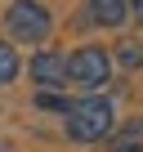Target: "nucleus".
I'll return each mask as SVG.
<instances>
[{
    "mask_svg": "<svg viewBox=\"0 0 143 152\" xmlns=\"http://www.w3.org/2000/svg\"><path fill=\"white\" fill-rule=\"evenodd\" d=\"M112 125H116V112L103 94H85L81 103L67 107V134L76 143H98L112 134Z\"/></svg>",
    "mask_w": 143,
    "mask_h": 152,
    "instance_id": "f257e3e1",
    "label": "nucleus"
},
{
    "mask_svg": "<svg viewBox=\"0 0 143 152\" xmlns=\"http://www.w3.org/2000/svg\"><path fill=\"white\" fill-rule=\"evenodd\" d=\"M49 9L40 5V0H14V5L5 9V36L18 40V45H36L49 36Z\"/></svg>",
    "mask_w": 143,
    "mask_h": 152,
    "instance_id": "f03ea898",
    "label": "nucleus"
},
{
    "mask_svg": "<svg viewBox=\"0 0 143 152\" xmlns=\"http://www.w3.org/2000/svg\"><path fill=\"white\" fill-rule=\"evenodd\" d=\"M107 72H112V58L103 45H81V49L67 54V81L81 85V90H103Z\"/></svg>",
    "mask_w": 143,
    "mask_h": 152,
    "instance_id": "7ed1b4c3",
    "label": "nucleus"
},
{
    "mask_svg": "<svg viewBox=\"0 0 143 152\" xmlns=\"http://www.w3.org/2000/svg\"><path fill=\"white\" fill-rule=\"evenodd\" d=\"M31 76H36V85H63L67 81V58L58 49H40L31 58Z\"/></svg>",
    "mask_w": 143,
    "mask_h": 152,
    "instance_id": "20e7f679",
    "label": "nucleus"
},
{
    "mask_svg": "<svg viewBox=\"0 0 143 152\" xmlns=\"http://www.w3.org/2000/svg\"><path fill=\"white\" fill-rule=\"evenodd\" d=\"M90 14H94V23H103V27H121L125 14H130V0H90Z\"/></svg>",
    "mask_w": 143,
    "mask_h": 152,
    "instance_id": "39448f33",
    "label": "nucleus"
},
{
    "mask_svg": "<svg viewBox=\"0 0 143 152\" xmlns=\"http://www.w3.org/2000/svg\"><path fill=\"white\" fill-rule=\"evenodd\" d=\"M112 152H143V121H130L125 134L112 143Z\"/></svg>",
    "mask_w": 143,
    "mask_h": 152,
    "instance_id": "423d86ee",
    "label": "nucleus"
},
{
    "mask_svg": "<svg viewBox=\"0 0 143 152\" xmlns=\"http://www.w3.org/2000/svg\"><path fill=\"white\" fill-rule=\"evenodd\" d=\"M18 72H23V63H18V54H14V49L5 45V40H0V85H9V81H14Z\"/></svg>",
    "mask_w": 143,
    "mask_h": 152,
    "instance_id": "0eeeda50",
    "label": "nucleus"
},
{
    "mask_svg": "<svg viewBox=\"0 0 143 152\" xmlns=\"http://www.w3.org/2000/svg\"><path fill=\"white\" fill-rule=\"evenodd\" d=\"M116 58H121V67H143V45L139 40H121L116 45Z\"/></svg>",
    "mask_w": 143,
    "mask_h": 152,
    "instance_id": "6e6552de",
    "label": "nucleus"
},
{
    "mask_svg": "<svg viewBox=\"0 0 143 152\" xmlns=\"http://www.w3.org/2000/svg\"><path fill=\"white\" fill-rule=\"evenodd\" d=\"M36 103H40V107H54V112H67V107H72V103H63V99H58V94H49V90H40V94H36Z\"/></svg>",
    "mask_w": 143,
    "mask_h": 152,
    "instance_id": "1a4fd4ad",
    "label": "nucleus"
},
{
    "mask_svg": "<svg viewBox=\"0 0 143 152\" xmlns=\"http://www.w3.org/2000/svg\"><path fill=\"white\" fill-rule=\"evenodd\" d=\"M130 18H134V23L143 27V0H130Z\"/></svg>",
    "mask_w": 143,
    "mask_h": 152,
    "instance_id": "9d476101",
    "label": "nucleus"
}]
</instances>
